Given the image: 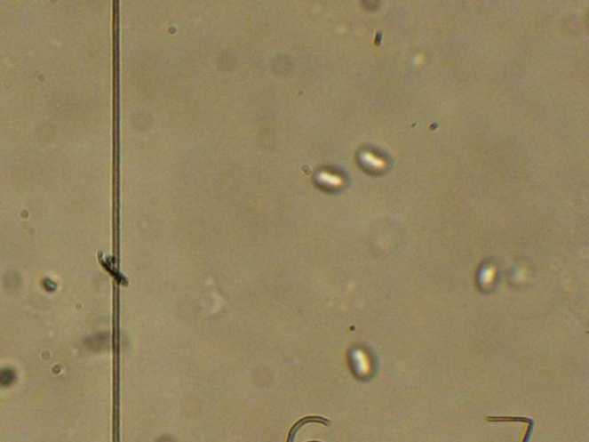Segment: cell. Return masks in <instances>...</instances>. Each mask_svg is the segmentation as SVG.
Here are the masks:
<instances>
[{
    "label": "cell",
    "mask_w": 589,
    "mask_h": 442,
    "mask_svg": "<svg viewBox=\"0 0 589 442\" xmlns=\"http://www.w3.org/2000/svg\"><path fill=\"white\" fill-rule=\"evenodd\" d=\"M532 429H533V422H530L529 429L528 434H526L524 442H529L530 433H532Z\"/></svg>",
    "instance_id": "1"
}]
</instances>
